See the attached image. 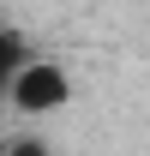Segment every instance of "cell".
Wrapping results in <instances>:
<instances>
[{
    "mask_svg": "<svg viewBox=\"0 0 150 156\" xmlns=\"http://www.w3.org/2000/svg\"><path fill=\"white\" fill-rule=\"evenodd\" d=\"M6 102H12L24 120H48V114H60V108L72 102V72H66L60 60H48V54H30L18 66V78H12Z\"/></svg>",
    "mask_w": 150,
    "mask_h": 156,
    "instance_id": "obj_1",
    "label": "cell"
},
{
    "mask_svg": "<svg viewBox=\"0 0 150 156\" xmlns=\"http://www.w3.org/2000/svg\"><path fill=\"white\" fill-rule=\"evenodd\" d=\"M24 60H30L24 36H18L6 18H0V102H6V90H12V78H18V66H24Z\"/></svg>",
    "mask_w": 150,
    "mask_h": 156,
    "instance_id": "obj_2",
    "label": "cell"
},
{
    "mask_svg": "<svg viewBox=\"0 0 150 156\" xmlns=\"http://www.w3.org/2000/svg\"><path fill=\"white\" fill-rule=\"evenodd\" d=\"M0 156H54V150H48V138H36V132H18V138H12V144H6Z\"/></svg>",
    "mask_w": 150,
    "mask_h": 156,
    "instance_id": "obj_3",
    "label": "cell"
}]
</instances>
